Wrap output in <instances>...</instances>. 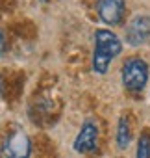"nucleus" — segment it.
<instances>
[{"mask_svg":"<svg viewBox=\"0 0 150 158\" xmlns=\"http://www.w3.org/2000/svg\"><path fill=\"white\" fill-rule=\"evenodd\" d=\"M115 139H117L119 149H128V147H130V143H132V127H130L128 117H120V119H119Z\"/></svg>","mask_w":150,"mask_h":158,"instance_id":"obj_7","label":"nucleus"},{"mask_svg":"<svg viewBox=\"0 0 150 158\" xmlns=\"http://www.w3.org/2000/svg\"><path fill=\"white\" fill-rule=\"evenodd\" d=\"M72 147L80 154L97 151V147H98V127L95 121H91V119L84 121V125L78 130V136L74 138Z\"/></svg>","mask_w":150,"mask_h":158,"instance_id":"obj_6","label":"nucleus"},{"mask_svg":"<svg viewBox=\"0 0 150 158\" xmlns=\"http://www.w3.org/2000/svg\"><path fill=\"white\" fill-rule=\"evenodd\" d=\"M120 80L128 91H143L148 82V63L143 58H128L120 67Z\"/></svg>","mask_w":150,"mask_h":158,"instance_id":"obj_3","label":"nucleus"},{"mask_svg":"<svg viewBox=\"0 0 150 158\" xmlns=\"http://www.w3.org/2000/svg\"><path fill=\"white\" fill-rule=\"evenodd\" d=\"M0 152H2V158H30L32 156L30 136L19 125H11L2 138Z\"/></svg>","mask_w":150,"mask_h":158,"instance_id":"obj_2","label":"nucleus"},{"mask_svg":"<svg viewBox=\"0 0 150 158\" xmlns=\"http://www.w3.org/2000/svg\"><path fill=\"white\" fill-rule=\"evenodd\" d=\"M93 71L104 76L109 69V63L122 52V41L119 35L108 28H97L93 35Z\"/></svg>","mask_w":150,"mask_h":158,"instance_id":"obj_1","label":"nucleus"},{"mask_svg":"<svg viewBox=\"0 0 150 158\" xmlns=\"http://www.w3.org/2000/svg\"><path fill=\"white\" fill-rule=\"evenodd\" d=\"M124 39L130 47L137 48L143 47L150 39V17L148 15H135L126 26Z\"/></svg>","mask_w":150,"mask_h":158,"instance_id":"obj_4","label":"nucleus"},{"mask_svg":"<svg viewBox=\"0 0 150 158\" xmlns=\"http://www.w3.org/2000/svg\"><path fill=\"white\" fill-rule=\"evenodd\" d=\"M8 50V37H6V32L0 28V58H2Z\"/></svg>","mask_w":150,"mask_h":158,"instance_id":"obj_9","label":"nucleus"},{"mask_svg":"<svg viewBox=\"0 0 150 158\" xmlns=\"http://www.w3.org/2000/svg\"><path fill=\"white\" fill-rule=\"evenodd\" d=\"M135 158H150V134L148 132H143L139 136Z\"/></svg>","mask_w":150,"mask_h":158,"instance_id":"obj_8","label":"nucleus"},{"mask_svg":"<svg viewBox=\"0 0 150 158\" xmlns=\"http://www.w3.org/2000/svg\"><path fill=\"white\" fill-rule=\"evenodd\" d=\"M97 13L108 26H119L124 21L126 0H97Z\"/></svg>","mask_w":150,"mask_h":158,"instance_id":"obj_5","label":"nucleus"},{"mask_svg":"<svg viewBox=\"0 0 150 158\" xmlns=\"http://www.w3.org/2000/svg\"><path fill=\"white\" fill-rule=\"evenodd\" d=\"M2 95H4V78L0 74V99H2Z\"/></svg>","mask_w":150,"mask_h":158,"instance_id":"obj_10","label":"nucleus"}]
</instances>
